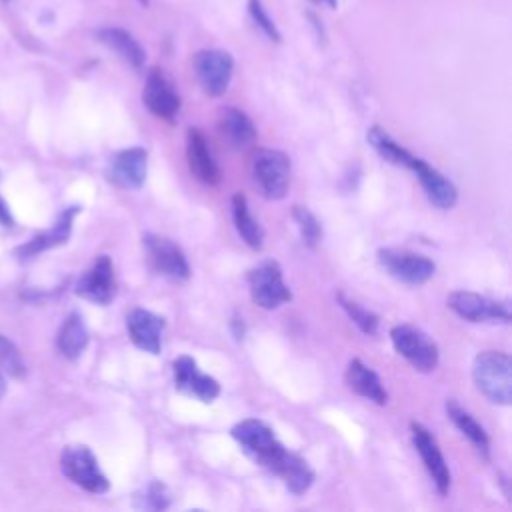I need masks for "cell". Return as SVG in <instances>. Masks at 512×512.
Instances as JSON below:
<instances>
[{"label": "cell", "mask_w": 512, "mask_h": 512, "mask_svg": "<svg viewBox=\"0 0 512 512\" xmlns=\"http://www.w3.org/2000/svg\"><path fill=\"white\" fill-rule=\"evenodd\" d=\"M336 298H338V304L342 306V310L348 314V318H350L364 334H376V332H378L380 320H378V316H376L372 310H368V308H364L362 304H358V302L346 298L342 292H340Z\"/></svg>", "instance_id": "28"}, {"label": "cell", "mask_w": 512, "mask_h": 512, "mask_svg": "<svg viewBox=\"0 0 512 512\" xmlns=\"http://www.w3.org/2000/svg\"><path fill=\"white\" fill-rule=\"evenodd\" d=\"M142 102L152 116L166 122H174L182 106L176 86L160 68H152L146 74L144 88H142Z\"/></svg>", "instance_id": "11"}, {"label": "cell", "mask_w": 512, "mask_h": 512, "mask_svg": "<svg viewBox=\"0 0 512 512\" xmlns=\"http://www.w3.org/2000/svg\"><path fill=\"white\" fill-rule=\"evenodd\" d=\"M218 128L222 138L234 150H246L256 142V126L248 114L236 106H224L218 110Z\"/></svg>", "instance_id": "19"}, {"label": "cell", "mask_w": 512, "mask_h": 512, "mask_svg": "<svg viewBox=\"0 0 512 512\" xmlns=\"http://www.w3.org/2000/svg\"><path fill=\"white\" fill-rule=\"evenodd\" d=\"M142 246L146 252V260L156 274L174 282H184L190 278V264L186 254L168 236L144 234Z\"/></svg>", "instance_id": "7"}, {"label": "cell", "mask_w": 512, "mask_h": 512, "mask_svg": "<svg viewBox=\"0 0 512 512\" xmlns=\"http://www.w3.org/2000/svg\"><path fill=\"white\" fill-rule=\"evenodd\" d=\"M410 436H412V442H414V448L416 452L420 454L422 458V464L424 468L428 470L436 490L440 496L448 494L450 490V482H452V476H450V468L444 460V454L436 442V438L432 436V432L420 424V422H410Z\"/></svg>", "instance_id": "12"}, {"label": "cell", "mask_w": 512, "mask_h": 512, "mask_svg": "<svg viewBox=\"0 0 512 512\" xmlns=\"http://www.w3.org/2000/svg\"><path fill=\"white\" fill-rule=\"evenodd\" d=\"M252 176L266 198L280 200L290 184V158L280 150L260 148L252 156Z\"/></svg>", "instance_id": "5"}, {"label": "cell", "mask_w": 512, "mask_h": 512, "mask_svg": "<svg viewBox=\"0 0 512 512\" xmlns=\"http://www.w3.org/2000/svg\"><path fill=\"white\" fill-rule=\"evenodd\" d=\"M78 214V206H72L68 210H64L60 214V218L56 220V224L50 228V230H44L40 234H36L30 242H26L24 246L18 248V254L22 258H30V256H36L44 250H50L54 246H60L64 244L68 238H70V232H72V222H74V216Z\"/></svg>", "instance_id": "22"}, {"label": "cell", "mask_w": 512, "mask_h": 512, "mask_svg": "<svg viewBox=\"0 0 512 512\" xmlns=\"http://www.w3.org/2000/svg\"><path fill=\"white\" fill-rule=\"evenodd\" d=\"M446 412L452 424L468 438V442L478 452V456L484 460H490V438L486 430L474 420V416L468 410H464L456 400L446 402Z\"/></svg>", "instance_id": "23"}, {"label": "cell", "mask_w": 512, "mask_h": 512, "mask_svg": "<svg viewBox=\"0 0 512 512\" xmlns=\"http://www.w3.org/2000/svg\"><path fill=\"white\" fill-rule=\"evenodd\" d=\"M394 350L418 372H432L440 362L438 344L420 328L396 324L390 330Z\"/></svg>", "instance_id": "3"}, {"label": "cell", "mask_w": 512, "mask_h": 512, "mask_svg": "<svg viewBox=\"0 0 512 512\" xmlns=\"http://www.w3.org/2000/svg\"><path fill=\"white\" fill-rule=\"evenodd\" d=\"M164 326V318L146 308H134L126 318V328L132 344L148 354H160Z\"/></svg>", "instance_id": "18"}, {"label": "cell", "mask_w": 512, "mask_h": 512, "mask_svg": "<svg viewBox=\"0 0 512 512\" xmlns=\"http://www.w3.org/2000/svg\"><path fill=\"white\" fill-rule=\"evenodd\" d=\"M138 2H140L142 6H148V4H150V0H138Z\"/></svg>", "instance_id": "35"}, {"label": "cell", "mask_w": 512, "mask_h": 512, "mask_svg": "<svg viewBox=\"0 0 512 512\" xmlns=\"http://www.w3.org/2000/svg\"><path fill=\"white\" fill-rule=\"evenodd\" d=\"M0 368L10 376H22L26 372V364L20 356V350L0 334Z\"/></svg>", "instance_id": "30"}, {"label": "cell", "mask_w": 512, "mask_h": 512, "mask_svg": "<svg viewBox=\"0 0 512 512\" xmlns=\"http://www.w3.org/2000/svg\"><path fill=\"white\" fill-rule=\"evenodd\" d=\"M248 290L252 302L264 310H274L292 298L276 260H264L248 272Z\"/></svg>", "instance_id": "6"}, {"label": "cell", "mask_w": 512, "mask_h": 512, "mask_svg": "<svg viewBox=\"0 0 512 512\" xmlns=\"http://www.w3.org/2000/svg\"><path fill=\"white\" fill-rule=\"evenodd\" d=\"M324 2H326V4H328V6H332V8H336V4H338V2H336V0H324Z\"/></svg>", "instance_id": "34"}, {"label": "cell", "mask_w": 512, "mask_h": 512, "mask_svg": "<svg viewBox=\"0 0 512 512\" xmlns=\"http://www.w3.org/2000/svg\"><path fill=\"white\" fill-rule=\"evenodd\" d=\"M448 308L468 322H490V324H508L510 322V304L506 300H492L476 292L456 290L448 296Z\"/></svg>", "instance_id": "10"}, {"label": "cell", "mask_w": 512, "mask_h": 512, "mask_svg": "<svg viewBox=\"0 0 512 512\" xmlns=\"http://www.w3.org/2000/svg\"><path fill=\"white\" fill-rule=\"evenodd\" d=\"M344 380H346V386L354 394H358L378 406H384L388 402V392H386L380 376L370 366H366L360 358H354L348 362Z\"/></svg>", "instance_id": "20"}, {"label": "cell", "mask_w": 512, "mask_h": 512, "mask_svg": "<svg viewBox=\"0 0 512 512\" xmlns=\"http://www.w3.org/2000/svg\"><path fill=\"white\" fill-rule=\"evenodd\" d=\"M192 68L200 88L208 96L216 98V96H222L230 86L232 72H234V58L226 50L208 48L194 54Z\"/></svg>", "instance_id": "9"}, {"label": "cell", "mask_w": 512, "mask_h": 512, "mask_svg": "<svg viewBox=\"0 0 512 512\" xmlns=\"http://www.w3.org/2000/svg\"><path fill=\"white\" fill-rule=\"evenodd\" d=\"M4 392H6V380H4V376L0 374V398L4 396Z\"/></svg>", "instance_id": "33"}, {"label": "cell", "mask_w": 512, "mask_h": 512, "mask_svg": "<svg viewBox=\"0 0 512 512\" xmlns=\"http://www.w3.org/2000/svg\"><path fill=\"white\" fill-rule=\"evenodd\" d=\"M86 344H88V330L82 322V316L74 312L60 326L56 336V346L64 358L76 360L84 352Z\"/></svg>", "instance_id": "25"}, {"label": "cell", "mask_w": 512, "mask_h": 512, "mask_svg": "<svg viewBox=\"0 0 512 512\" xmlns=\"http://www.w3.org/2000/svg\"><path fill=\"white\" fill-rule=\"evenodd\" d=\"M230 434L254 462L276 474L292 494H304L312 486L314 470L310 464L296 452H290L266 422L246 418L234 424Z\"/></svg>", "instance_id": "1"}, {"label": "cell", "mask_w": 512, "mask_h": 512, "mask_svg": "<svg viewBox=\"0 0 512 512\" xmlns=\"http://www.w3.org/2000/svg\"><path fill=\"white\" fill-rule=\"evenodd\" d=\"M172 376H174V386L180 392L196 396L200 402H212L220 394V384L216 382V378L200 372L192 356H186V354L178 356L172 362Z\"/></svg>", "instance_id": "15"}, {"label": "cell", "mask_w": 512, "mask_h": 512, "mask_svg": "<svg viewBox=\"0 0 512 512\" xmlns=\"http://www.w3.org/2000/svg\"><path fill=\"white\" fill-rule=\"evenodd\" d=\"M170 504V492L162 482H148L134 494V506L140 510H164Z\"/></svg>", "instance_id": "29"}, {"label": "cell", "mask_w": 512, "mask_h": 512, "mask_svg": "<svg viewBox=\"0 0 512 512\" xmlns=\"http://www.w3.org/2000/svg\"><path fill=\"white\" fill-rule=\"evenodd\" d=\"M378 262L392 278L412 286L426 284L436 272V264L428 256L406 248H380Z\"/></svg>", "instance_id": "8"}, {"label": "cell", "mask_w": 512, "mask_h": 512, "mask_svg": "<svg viewBox=\"0 0 512 512\" xmlns=\"http://www.w3.org/2000/svg\"><path fill=\"white\" fill-rule=\"evenodd\" d=\"M96 38L132 68L140 70L146 64V50L128 30L120 26H104L96 32Z\"/></svg>", "instance_id": "21"}, {"label": "cell", "mask_w": 512, "mask_h": 512, "mask_svg": "<svg viewBox=\"0 0 512 512\" xmlns=\"http://www.w3.org/2000/svg\"><path fill=\"white\" fill-rule=\"evenodd\" d=\"M186 160H188L190 172L202 184L216 186L220 182V178H222L220 176V166H218V162H216V158L210 150L208 138L196 126L188 128V132H186Z\"/></svg>", "instance_id": "17"}, {"label": "cell", "mask_w": 512, "mask_h": 512, "mask_svg": "<svg viewBox=\"0 0 512 512\" xmlns=\"http://www.w3.org/2000/svg\"><path fill=\"white\" fill-rule=\"evenodd\" d=\"M368 142L370 146L378 152L380 158H384L386 162L390 164H396V166H406L408 158L412 156V152H408L402 144H398L384 128L380 126H372L368 130Z\"/></svg>", "instance_id": "26"}, {"label": "cell", "mask_w": 512, "mask_h": 512, "mask_svg": "<svg viewBox=\"0 0 512 512\" xmlns=\"http://www.w3.org/2000/svg\"><path fill=\"white\" fill-rule=\"evenodd\" d=\"M404 168H408V170H412L416 174L422 190L426 192L428 200L434 206H438L442 210H448V208H452L456 204V200H458L456 186L440 170L430 166L424 158H418V156L412 154Z\"/></svg>", "instance_id": "14"}, {"label": "cell", "mask_w": 512, "mask_h": 512, "mask_svg": "<svg viewBox=\"0 0 512 512\" xmlns=\"http://www.w3.org/2000/svg\"><path fill=\"white\" fill-rule=\"evenodd\" d=\"M0 222L4 224V226H10L12 224V218H10V212H8V208H6V204L0 200Z\"/></svg>", "instance_id": "32"}, {"label": "cell", "mask_w": 512, "mask_h": 512, "mask_svg": "<svg viewBox=\"0 0 512 512\" xmlns=\"http://www.w3.org/2000/svg\"><path fill=\"white\" fill-rule=\"evenodd\" d=\"M230 206H232V220H234L236 232L252 250H260L264 244V230L260 222L250 214L246 196L242 192H236L230 200Z\"/></svg>", "instance_id": "24"}, {"label": "cell", "mask_w": 512, "mask_h": 512, "mask_svg": "<svg viewBox=\"0 0 512 512\" xmlns=\"http://www.w3.org/2000/svg\"><path fill=\"white\" fill-rule=\"evenodd\" d=\"M292 218L298 226V232L302 236V242L308 246V248H316L322 240V226L318 222V218L306 208V206H292Z\"/></svg>", "instance_id": "27"}, {"label": "cell", "mask_w": 512, "mask_h": 512, "mask_svg": "<svg viewBox=\"0 0 512 512\" xmlns=\"http://www.w3.org/2000/svg\"><path fill=\"white\" fill-rule=\"evenodd\" d=\"M148 170V152L140 146L126 148L116 152L108 166H106V178L126 190H138L146 180Z\"/></svg>", "instance_id": "13"}, {"label": "cell", "mask_w": 512, "mask_h": 512, "mask_svg": "<svg viewBox=\"0 0 512 512\" xmlns=\"http://www.w3.org/2000/svg\"><path fill=\"white\" fill-rule=\"evenodd\" d=\"M76 294L100 306H106L114 298V266L106 254L98 256L92 266L80 276L76 284Z\"/></svg>", "instance_id": "16"}, {"label": "cell", "mask_w": 512, "mask_h": 512, "mask_svg": "<svg viewBox=\"0 0 512 512\" xmlns=\"http://www.w3.org/2000/svg\"><path fill=\"white\" fill-rule=\"evenodd\" d=\"M248 14L254 20V24L268 36L272 42H280V32L274 24V20L268 16L262 0H248Z\"/></svg>", "instance_id": "31"}, {"label": "cell", "mask_w": 512, "mask_h": 512, "mask_svg": "<svg viewBox=\"0 0 512 512\" xmlns=\"http://www.w3.org/2000/svg\"><path fill=\"white\" fill-rule=\"evenodd\" d=\"M60 468L70 482L86 492L104 494L110 488V482L100 470L96 456L84 444H68L60 454Z\"/></svg>", "instance_id": "4"}, {"label": "cell", "mask_w": 512, "mask_h": 512, "mask_svg": "<svg viewBox=\"0 0 512 512\" xmlns=\"http://www.w3.org/2000/svg\"><path fill=\"white\" fill-rule=\"evenodd\" d=\"M476 388L494 404L508 406L512 400V362L506 352L484 350L472 364Z\"/></svg>", "instance_id": "2"}]
</instances>
